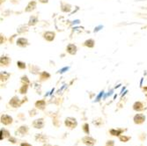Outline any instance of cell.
<instances>
[{"label": "cell", "instance_id": "cell-31", "mask_svg": "<svg viewBox=\"0 0 147 146\" xmlns=\"http://www.w3.org/2000/svg\"><path fill=\"white\" fill-rule=\"evenodd\" d=\"M142 146H143V145H142Z\"/></svg>", "mask_w": 147, "mask_h": 146}, {"label": "cell", "instance_id": "cell-10", "mask_svg": "<svg viewBox=\"0 0 147 146\" xmlns=\"http://www.w3.org/2000/svg\"><path fill=\"white\" fill-rule=\"evenodd\" d=\"M133 109L135 111H138V112H140V111H143L144 109V104L140 101H137L134 103L133 105Z\"/></svg>", "mask_w": 147, "mask_h": 146}, {"label": "cell", "instance_id": "cell-24", "mask_svg": "<svg viewBox=\"0 0 147 146\" xmlns=\"http://www.w3.org/2000/svg\"><path fill=\"white\" fill-rule=\"evenodd\" d=\"M17 65H18V67L20 68V69H26V63H23V62H20V61H19L18 63H17Z\"/></svg>", "mask_w": 147, "mask_h": 146}, {"label": "cell", "instance_id": "cell-17", "mask_svg": "<svg viewBox=\"0 0 147 146\" xmlns=\"http://www.w3.org/2000/svg\"><path fill=\"white\" fill-rule=\"evenodd\" d=\"M94 43L95 42H94V41H93L92 39H89V40H87V41L85 42L84 45L88 47V48H93V47H94Z\"/></svg>", "mask_w": 147, "mask_h": 146}, {"label": "cell", "instance_id": "cell-5", "mask_svg": "<svg viewBox=\"0 0 147 146\" xmlns=\"http://www.w3.org/2000/svg\"><path fill=\"white\" fill-rule=\"evenodd\" d=\"M44 120L42 118H40V119H36L33 122V127L34 129H42L44 127Z\"/></svg>", "mask_w": 147, "mask_h": 146}, {"label": "cell", "instance_id": "cell-14", "mask_svg": "<svg viewBox=\"0 0 147 146\" xmlns=\"http://www.w3.org/2000/svg\"><path fill=\"white\" fill-rule=\"evenodd\" d=\"M35 7H36V2L35 1H31L28 5V6H26V11H32L33 10H34L35 9Z\"/></svg>", "mask_w": 147, "mask_h": 146}, {"label": "cell", "instance_id": "cell-20", "mask_svg": "<svg viewBox=\"0 0 147 146\" xmlns=\"http://www.w3.org/2000/svg\"><path fill=\"white\" fill-rule=\"evenodd\" d=\"M37 21H38L37 17H35V16H32V17L30 18V20H29V23H28V25H29V26H34V25L37 23Z\"/></svg>", "mask_w": 147, "mask_h": 146}, {"label": "cell", "instance_id": "cell-27", "mask_svg": "<svg viewBox=\"0 0 147 146\" xmlns=\"http://www.w3.org/2000/svg\"><path fill=\"white\" fill-rule=\"evenodd\" d=\"M20 146H33V145L30 144V143H28L24 142V143H20Z\"/></svg>", "mask_w": 147, "mask_h": 146}, {"label": "cell", "instance_id": "cell-6", "mask_svg": "<svg viewBox=\"0 0 147 146\" xmlns=\"http://www.w3.org/2000/svg\"><path fill=\"white\" fill-rule=\"evenodd\" d=\"M23 101H20V99L17 97V96H14V97H12V99L10 100V105L11 106V107L13 108H20V105L22 104Z\"/></svg>", "mask_w": 147, "mask_h": 146}, {"label": "cell", "instance_id": "cell-2", "mask_svg": "<svg viewBox=\"0 0 147 146\" xmlns=\"http://www.w3.org/2000/svg\"><path fill=\"white\" fill-rule=\"evenodd\" d=\"M82 142L86 146H93L96 143V140L89 136H86L82 138Z\"/></svg>", "mask_w": 147, "mask_h": 146}, {"label": "cell", "instance_id": "cell-13", "mask_svg": "<svg viewBox=\"0 0 147 146\" xmlns=\"http://www.w3.org/2000/svg\"><path fill=\"white\" fill-rule=\"evenodd\" d=\"M45 105H46V103H45V100H38L35 102V107L39 109H42V110L45 108Z\"/></svg>", "mask_w": 147, "mask_h": 146}, {"label": "cell", "instance_id": "cell-19", "mask_svg": "<svg viewBox=\"0 0 147 146\" xmlns=\"http://www.w3.org/2000/svg\"><path fill=\"white\" fill-rule=\"evenodd\" d=\"M130 137H128V136H125V135H121L119 137V140L123 142V143H127L129 140H130Z\"/></svg>", "mask_w": 147, "mask_h": 146}, {"label": "cell", "instance_id": "cell-3", "mask_svg": "<svg viewBox=\"0 0 147 146\" xmlns=\"http://www.w3.org/2000/svg\"><path fill=\"white\" fill-rule=\"evenodd\" d=\"M13 122V119L11 116L8 115V114H2L1 115V123L4 125H10Z\"/></svg>", "mask_w": 147, "mask_h": 146}, {"label": "cell", "instance_id": "cell-28", "mask_svg": "<svg viewBox=\"0 0 147 146\" xmlns=\"http://www.w3.org/2000/svg\"><path fill=\"white\" fill-rule=\"evenodd\" d=\"M9 141L11 142L12 143H16V139H15V138H13V137H9Z\"/></svg>", "mask_w": 147, "mask_h": 146}, {"label": "cell", "instance_id": "cell-11", "mask_svg": "<svg viewBox=\"0 0 147 146\" xmlns=\"http://www.w3.org/2000/svg\"><path fill=\"white\" fill-rule=\"evenodd\" d=\"M66 50H67V52L69 53V54L71 55H75L77 53V47L76 45L71 43L67 46V48H66Z\"/></svg>", "mask_w": 147, "mask_h": 146}, {"label": "cell", "instance_id": "cell-21", "mask_svg": "<svg viewBox=\"0 0 147 146\" xmlns=\"http://www.w3.org/2000/svg\"><path fill=\"white\" fill-rule=\"evenodd\" d=\"M35 139L36 140H40V141H42V143H45L46 142V137L45 136H43L42 134H37L36 135V137H35Z\"/></svg>", "mask_w": 147, "mask_h": 146}, {"label": "cell", "instance_id": "cell-29", "mask_svg": "<svg viewBox=\"0 0 147 146\" xmlns=\"http://www.w3.org/2000/svg\"><path fill=\"white\" fill-rule=\"evenodd\" d=\"M22 81H26V83H28V77H26L25 76V77H22Z\"/></svg>", "mask_w": 147, "mask_h": 146}, {"label": "cell", "instance_id": "cell-25", "mask_svg": "<svg viewBox=\"0 0 147 146\" xmlns=\"http://www.w3.org/2000/svg\"><path fill=\"white\" fill-rule=\"evenodd\" d=\"M49 77H50V75H49V73H47V72H45V71L42 72V75H41V78H42V79H45V78L47 79V78H49Z\"/></svg>", "mask_w": 147, "mask_h": 146}, {"label": "cell", "instance_id": "cell-12", "mask_svg": "<svg viewBox=\"0 0 147 146\" xmlns=\"http://www.w3.org/2000/svg\"><path fill=\"white\" fill-rule=\"evenodd\" d=\"M28 44V40H26V38H19L17 40V45L21 47V48H25L26 47Z\"/></svg>", "mask_w": 147, "mask_h": 146}, {"label": "cell", "instance_id": "cell-9", "mask_svg": "<svg viewBox=\"0 0 147 146\" xmlns=\"http://www.w3.org/2000/svg\"><path fill=\"white\" fill-rule=\"evenodd\" d=\"M17 134H19V136H25L28 134V126H21L19 128V129L16 131Z\"/></svg>", "mask_w": 147, "mask_h": 146}, {"label": "cell", "instance_id": "cell-18", "mask_svg": "<svg viewBox=\"0 0 147 146\" xmlns=\"http://www.w3.org/2000/svg\"><path fill=\"white\" fill-rule=\"evenodd\" d=\"M71 5L68 4H62V11L65 12H69L71 11Z\"/></svg>", "mask_w": 147, "mask_h": 146}, {"label": "cell", "instance_id": "cell-15", "mask_svg": "<svg viewBox=\"0 0 147 146\" xmlns=\"http://www.w3.org/2000/svg\"><path fill=\"white\" fill-rule=\"evenodd\" d=\"M11 137L10 135V132L5 129H1V140L3 139H5V138H9Z\"/></svg>", "mask_w": 147, "mask_h": 146}, {"label": "cell", "instance_id": "cell-4", "mask_svg": "<svg viewBox=\"0 0 147 146\" xmlns=\"http://www.w3.org/2000/svg\"><path fill=\"white\" fill-rule=\"evenodd\" d=\"M133 121H134V123L135 124H138V125L139 124H142L145 121V116L143 114H137L134 116V118H133Z\"/></svg>", "mask_w": 147, "mask_h": 146}, {"label": "cell", "instance_id": "cell-26", "mask_svg": "<svg viewBox=\"0 0 147 146\" xmlns=\"http://www.w3.org/2000/svg\"><path fill=\"white\" fill-rule=\"evenodd\" d=\"M105 146H115V142L113 140H109L106 142Z\"/></svg>", "mask_w": 147, "mask_h": 146}, {"label": "cell", "instance_id": "cell-8", "mask_svg": "<svg viewBox=\"0 0 147 146\" xmlns=\"http://www.w3.org/2000/svg\"><path fill=\"white\" fill-rule=\"evenodd\" d=\"M126 129H112L109 130V133L111 136H114V137H120L122 135V133L125 131Z\"/></svg>", "mask_w": 147, "mask_h": 146}, {"label": "cell", "instance_id": "cell-1", "mask_svg": "<svg viewBox=\"0 0 147 146\" xmlns=\"http://www.w3.org/2000/svg\"><path fill=\"white\" fill-rule=\"evenodd\" d=\"M64 124H65L66 127L69 128L70 129H75L78 126L77 120H76L75 118H72V117L66 118L65 121H64Z\"/></svg>", "mask_w": 147, "mask_h": 146}, {"label": "cell", "instance_id": "cell-30", "mask_svg": "<svg viewBox=\"0 0 147 146\" xmlns=\"http://www.w3.org/2000/svg\"><path fill=\"white\" fill-rule=\"evenodd\" d=\"M39 2H41L42 4H46V3L49 2V0H39Z\"/></svg>", "mask_w": 147, "mask_h": 146}, {"label": "cell", "instance_id": "cell-7", "mask_svg": "<svg viewBox=\"0 0 147 146\" xmlns=\"http://www.w3.org/2000/svg\"><path fill=\"white\" fill-rule=\"evenodd\" d=\"M55 35L56 34L54 32H51V31H48V32H45L44 34H43V38L46 40L48 42H52L53 40L55 39Z\"/></svg>", "mask_w": 147, "mask_h": 146}, {"label": "cell", "instance_id": "cell-22", "mask_svg": "<svg viewBox=\"0 0 147 146\" xmlns=\"http://www.w3.org/2000/svg\"><path fill=\"white\" fill-rule=\"evenodd\" d=\"M26 90H28V85L25 84V85H22V87L20 89V92L21 94H26Z\"/></svg>", "mask_w": 147, "mask_h": 146}, {"label": "cell", "instance_id": "cell-23", "mask_svg": "<svg viewBox=\"0 0 147 146\" xmlns=\"http://www.w3.org/2000/svg\"><path fill=\"white\" fill-rule=\"evenodd\" d=\"M83 130H84V132H85L86 134L89 135L90 131H89V125H88V123H85L83 125Z\"/></svg>", "mask_w": 147, "mask_h": 146}, {"label": "cell", "instance_id": "cell-16", "mask_svg": "<svg viewBox=\"0 0 147 146\" xmlns=\"http://www.w3.org/2000/svg\"><path fill=\"white\" fill-rule=\"evenodd\" d=\"M0 63H1V65H5V66H7L9 65V63H11V59L8 57H2L1 59H0Z\"/></svg>", "mask_w": 147, "mask_h": 146}]
</instances>
